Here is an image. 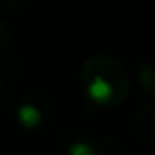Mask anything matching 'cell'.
<instances>
[{"label": "cell", "mask_w": 155, "mask_h": 155, "mask_svg": "<svg viewBox=\"0 0 155 155\" xmlns=\"http://www.w3.org/2000/svg\"><path fill=\"white\" fill-rule=\"evenodd\" d=\"M87 94H89V98L91 100H96V102H108L110 98H113V94H115V89H113V85L104 79V77H94V81L89 83V87H87Z\"/></svg>", "instance_id": "1"}, {"label": "cell", "mask_w": 155, "mask_h": 155, "mask_svg": "<svg viewBox=\"0 0 155 155\" xmlns=\"http://www.w3.org/2000/svg\"><path fill=\"white\" fill-rule=\"evenodd\" d=\"M153 123H155V119H153Z\"/></svg>", "instance_id": "4"}, {"label": "cell", "mask_w": 155, "mask_h": 155, "mask_svg": "<svg viewBox=\"0 0 155 155\" xmlns=\"http://www.w3.org/2000/svg\"><path fill=\"white\" fill-rule=\"evenodd\" d=\"M17 117H19V121H21L26 127H36V125L41 123V113H38V108H34L32 104H24V106L19 108V113H17Z\"/></svg>", "instance_id": "2"}, {"label": "cell", "mask_w": 155, "mask_h": 155, "mask_svg": "<svg viewBox=\"0 0 155 155\" xmlns=\"http://www.w3.org/2000/svg\"><path fill=\"white\" fill-rule=\"evenodd\" d=\"M68 155H96V151L87 142H74L68 151Z\"/></svg>", "instance_id": "3"}]
</instances>
